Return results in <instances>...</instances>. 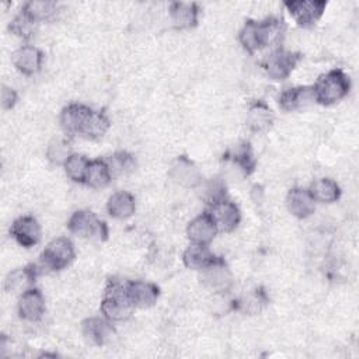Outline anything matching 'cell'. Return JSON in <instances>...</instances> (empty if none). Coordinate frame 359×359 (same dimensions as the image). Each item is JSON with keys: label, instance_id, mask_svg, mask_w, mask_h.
<instances>
[{"label": "cell", "instance_id": "1", "mask_svg": "<svg viewBox=\"0 0 359 359\" xmlns=\"http://www.w3.org/2000/svg\"><path fill=\"white\" fill-rule=\"evenodd\" d=\"M135 309L136 307L133 306L126 290V280L116 278L109 279L104 289V296L100 304L102 316L109 321H122L129 318Z\"/></svg>", "mask_w": 359, "mask_h": 359}, {"label": "cell", "instance_id": "2", "mask_svg": "<svg viewBox=\"0 0 359 359\" xmlns=\"http://www.w3.org/2000/svg\"><path fill=\"white\" fill-rule=\"evenodd\" d=\"M311 88L316 102L321 105H332L346 97L351 90V80L344 70L331 69L321 74Z\"/></svg>", "mask_w": 359, "mask_h": 359}, {"label": "cell", "instance_id": "3", "mask_svg": "<svg viewBox=\"0 0 359 359\" xmlns=\"http://www.w3.org/2000/svg\"><path fill=\"white\" fill-rule=\"evenodd\" d=\"M67 229L70 233L90 240L105 241L108 238V226L104 220H100L91 210H76L67 220Z\"/></svg>", "mask_w": 359, "mask_h": 359}, {"label": "cell", "instance_id": "4", "mask_svg": "<svg viewBox=\"0 0 359 359\" xmlns=\"http://www.w3.org/2000/svg\"><path fill=\"white\" fill-rule=\"evenodd\" d=\"M76 257L74 244L67 237H57L52 240L39 257L41 269L46 271H62L69 266Z\"/></svg>", "mask_w": 359, "mask_h": 359}, {"label": "cell", "instance_id": "5", "mask_svg": "<svg viewBox=\"0 0 359 359\" xmlns=\"http://www.w3.org/2000/svg\"><path fill=\"white\" fill-rule=\"evenodd\" d=\"M303 59L300 52H292L282 48L272 50L262 62V67L269 79L280 81L287 79L296 69L299 62Z\"/></svg>", "mask_w": 359, "mask_h": 359}, {"label": "cell", "instance_id": "6", "mask_svg": "<svg viewBox=\"0 0 359 359\" xmlns=\"http://www.w3.org/2000/svg\"><path fill=\"white\" fill-rule=\"evenodd\" d=\"M289 14L299 27H313L324 14L327 1L324 0H290L285 1Z\"/></svg>", "mask_w": 359, "mask_h": 359}, {"label": "cell", "instance_id": "7", "mask_svg": "<svg viewBox=\"0 0 359 359\" xmlns=\"http://www.w3.org/2000/svg\"><path fill=\"white\" fill-rule=\"evenodd\" d=\"M217 233L219 227L209 210H205L194 217L187 226V236L194 244L209 245Z\"/></svg>", "mask_w": 359, "mask_h": 359}, {"label": "cell", "instance_id": "8", "mask_svg": "<svg viewBox=\"0 0 359 359\" xmlns=\"http://www.w3.org/2000/svg\"><path fill=\"white\" fill-rule=\"evenodd\" d=\"M168 177L178 185L195 188L202 184V175L192 160L187 156H178L168 170Z\"/></svg>", "mask_w": 359, "mask_h": 359}, {"label": "cell", "instance_id": "9", "mask_svg": "<svg viewBox=\"0 0 359 359\" xmlns=\"http://www.w3.org/2000/svg\"><path fill=\"white\" fill-rule=\"evenodd\" d=\"M10 234L20 245L29 248L39 243L41 226L34 216H29V215L20 216L13 222L10 227Z\"/></svg>", "mask_w": 359, "mask_h": 359}, {"label": "cell", "instance_id": "10", "mask_svg": "<svg viewBox=\"0 0 359 359\" xmlns=\"http://www.w3.org/2000/svg\"><path fill=\"white\" fill-rule=\"evenodd\" d=\"M201 280L213 292H217V293L227 292L233 283V276L224 258L220 257L216 262L202 269Z\"/></svg>", "mask_w": 359, "mask_h": 359}, {"label": "cell", "instance_id": "11", "mask_svg": "<svg viewBox=\"0 0 359 359\" xmlns=\"http://www.w3.org/2000/svg\"><path fill=\"white\" fill-rule=\"evenodd\" d=\"M18 316L25 321H38L45 313V297L38 287H29L20 294Z\"/></svg>", "mask_w": 359, "mask_h": 359}, {"label": "cell", "instance_id": "12", "mask_svg": "<svg viewBox=\"0 0 359 359\" xmlns=\"http://www.w3.org/2000/svg\"><path fill=\"white\" fill-rule=\"evenodd\" d=\"M81 334L91 345H105L115 335V328L105 317H90L81 323Z\"/></svg>", "mask_w": 359, "mask_h": 359}, {"label": "cell", "instance_id": "13", "mask_svg": "<svg viewBox=\"0 0 359 359\" xmlns=\"http://www.w3.org/2000/svg\"><path fill=\"white\" fill-rule=\"evenodd\" d=\"M209 212L213 216V219L219 227V231L231 233L233 230H236V227L241 222L240 208L227 198L217 202L216 205L210 206Z\"/></svg>", "mask_w": 359, "mask_h": 359}, {"label": "cell", "instance_id": "14", "mask_svg": "<svg viewBox=\"0 0 359 359\" xmlns=\"http://www.w3.org/2000/svg\"><path fill=\"white\" fill-rule=\"evenodd\" d=\"M42 62H43L42 50L32 45H22L13 53L14 67L25 76H32L38 73L42 67Z\"/></svg>", "mask_w": 359, "mask_h": 359}, {"label": "cell", "instance_id": "15", "mask_svg": "<svg viewBox=\"0 0 359 359\" xmlns=\"http://www.w3.org/2000/svg\"><path fill=\"white\" fill-rule=\"evenodd\" d=\"M126 290L135 307H151L158 296L160 289L157 285L147 280H126Z\"/></svg>", "mask_w": 359, "mask_h": 359}, {"label": "cell", "instance_id": "16", "mask_svg": "<svg viewBox=\"0 0 359 359\" xmlns=\"http://www.w3.org/2000/svg\"><path fill=\"white\" fill-rule=\"evenodd\" d=\"M287 210L297 219H306L316 210V201L309 189L294 187L286 195Z\"/></svg>", "mask_w": 359, "mask_h": 359}, {"label": "cell", "instance_id": "17", "mask_svg": "<svg viewBox=\"0 0 359 359\" xmlns=\"http://www.w3.org/2000/svg\"><path fill=\"white\" fill-rule=\"evenodd\" d=\"M93 108H90L88 105L84 104H79V102H72L69 105H66L62 112H60V126L62 129L69 133V135H79L80 129L84 123V121L87 119L88 114L91 112Z\"/></svg>", "mask_w": 359, "mask_h": 359}, {"label": "cell", "instance_id": "18", "mask_svg": "<svg viewBox=\"0 0 359 359\" xmlns=\"http://www.w3.org/2000/svg\"><path fill=\"white\" fill-rule=\"evenodd\" d=\"M310 101H314L311 86H296L283 90L278 97V104L283 111L292 112L306 107Z\"/></svg>", "mask_w": 359, "mask_h": 359}, {"label": "cell", "instance_id": "19", "mask_svg": "<svg viewBox=\"0 0 359 359\" xmlns=\"http://www.w3.org/2000/svg\"><path fill=\"white\" fill-rule=\"evenodd\" d=\"M170 17L172 25L178 29L194 28L199 21V7L196 3L175 1L170 4Z\"/></svg>", "mask_w": 359, "mask_h": 359}, {"label": "cell", "instance_id": "20", "mask_svg": "<svg viewBox=\"0 0 359 359\" xmlns=\"http://www.w3.org/2000/svg\"><path fill=\"white\" fill-rule=\"evenodd\" d=\"M39 273L36 265H25L22 268H15L14 271L8 272L4 280V289L7 292H25L27 289L34 286V282Z\"/></svg>", "mask_w": 359, "mask_h": 359}, {"label": "cell", "instance_id": "21", "mask_svg": "<svg viewBox=\"0 0 359 359\" xmlns=\"http://www.w3.org/2000/svg\"><path fill=\"white\" fill-rule=\"evenodd\" d=\"M220 257L216 255L209 250L208 245H201V244H194L191 243L189 247L182 252V262L187 268L195 269V271H202L216 262Z\"/></svg>", "mask_w": 359, "mask_h": 359}, {"label": "cell", "instance_id": "22", "mask_svg": "<svg viewBox=\"0 0 359 359\" xmlns=\"http://www.w3.org/2000/svg\"><path fill=\"white\" fill-rule=\"evenodd\" d=\"M245 121L252 132H265L273 123V114L264 101L258 100L250 105Z\"/></svg>", "mask_w": 359, "mask_h": 359}, {"label": "cell", "instance_id": "23", "mask_svg": "<svg viewBox=\"0 0 359 359\" xmlns=\"http://www.w3.org/2000/svg\"><path fill=\"white\" fill-rule=\"evenodd\" d=\"M107 210L114 219H128L136 210L135 196L128 191L114 192L107 202Z\"/></svg>", "mask_w": 359, "mask_h": 359}, {"label": "cell", "instance_id": "24", "mask_svg": "<svg viewBox=\"0 0 359 359\" xmlns=\"http://www.w3.org/2000/svg\"><path fill=\"white\" fill-rule=\"evenodd\" d=\"M223 158L236 164L238 170L244 172V175L252 174L257 167V160L248 142H243L234 150H229L226 154H223Z\"/></svg>", "mask_w": 359, "mask_h": 359}, {"label": "cell", "instance_id": "25", "mask_svg": "<svg viewBox=\"0 0 359 359\" xmlns=\"http://www.w3.org/2000/svg\"><path fill=\"white\" fill-rule=\"evenodd\" d=\"M109 126H111V121L105 112L91 109L79 135L86 139H98L107 133Z\"/></svg>", "mask_w": 359, "mask_h": 359}, {"label": "cell", "instance_id": "26", "mask_svg": "<svg viewBox=\"0 0 359 359\" xmlns=\"http://www.w3.org/2000/svg\"><path fill=\"white\" fill-rule=\"evenodd\" d=\"M313 199L321 203H332L341 198L339 185L331 178H318L309 188Z\"/></svg>", "mask_w": 359, "mask_h": 359}, {"label": "cell", "instance_id": "27", "mask_svg": "<svg viewBox=\"0 0 359 359\" xmlns=\"http://www.w3.org/2000/svg\"><path fill=\"white\" fill-rule=\"evenodd\" d=\"M21 11H24L28 17H31L36 24L43 21H50L59 13V4L56 1H28L22 6Z\"/></svg>", "mask_w": 359, "mask_h": 359}, {"label": "cell", "instance_id": "28", "mask_svg": "<svg viewBox=\"0 0 359 359\" xmlns=\"http://www.w3.org/2000/svg\"><path fill=\"white\" fill-rule=\"evenodd\" d=\"M112 180V172L109 165L102 158H95L90 161L87 175H86V185L91 188H105Z\"/></svg>", "mask_w": 359, "mask_h": 359}, {"label": "cell", "instance_id": "29", "mask_svg": "<svg viewBox=\"0 0 359 359\" xmlns=\"http://www.w3.org/2000/svg\"><path fill=\"white\" fill-rule=\"evenodd\" d=\"M90 161L86 156L79 154V153H72L67 160L63 164L65 172L66 175L73 181V182H79V184H84L86 182V175H87V170L90 165Z\"/></svg>", "mask_w": 359, "mask_h": 359}, {"label": "cell", "instance_id": "30", "mask_svg": "<svg viewBox=\"0 0 359 359\" xmlns=\"http://www.w3.org/2000/svg\"><path fill=\"white\" fill-rule=\"evenodd\" d=\"M109 165L112 175H125L136 168V158L133 154L125 150L115 151L105 160Z\"/></svg>", "mask_w": 359, "mask_h": 359}, {"label": "cell", "instance_id": "31", "mask_svg": "<svg viewBox=\"0 0 359 359\" xmlns=\"http://www.w3.org/2000/svg\"><path fill=\"white\" fill-rule=\"evenodd\" d=\"M226 198H227V188L220 178H212L203 184L202 199L205 201L206 205L213 206Z\"/></svg>", "mask_w": 359, "mask_h": 359}, {"label": "cell", "instance_id": "32", "mask_svg": "<svg viewBox=\"0 0 359 359\" xmlns=\"http://www.w3.org/2000/svg\"><path fill=\"white\" fill-rule=\"evenodd\" d=\"M36 22L28 17L24 11H20L8 24V29L11 34L22 38V39H29L34 36L35 29H36Z\"/></svg>", "mask_w": 359, "mask_h": 359}, {"label": "cell", "instance_id": "33", "mask_svg": "<svg viewBox=\"0 0 359 359\" xmlns=\"http://www.w3.org/2000/svg\"><path fill=\"white\" fill-rule=\"evenodd\" d=\"M238 41H240L241 46L244 48V50H247L251 55L261 49L259 42H258L257 21L255 20H251V18L245 20L243 28L238 32Z\"/></svg>", "mask_w": 359, "mask_h": 359}, {"label": "cell", "instance_id": "34", "mask_svg": "<svg viewBox=\"0 0 359 359\" xmlns=\"http://www.w3.org/2000/svg\"><path fill=\"white\" fill-rule=\"evenodd\" d=\"M70 149L69 144L63 140H53L46 150V156L53 163V164H65V161L67 160V157L70 156Z\"/></svg>", "mask_w": 359, "mask_h": 359}, {"label": "cell", "instance_id": "35", "mask_svg": "<svg viewBox=\"0 0 359 359\" xmlns=\"http://www.w3.org/2000/svg\"><path fill=\"white\" fill-rule=\"evenodd\" d=\"M18 101V94L13 87L1 86V108L3 109H11Z\"/></svg>", "mask_w": 359, "mask_h": 359}]
</instances>
